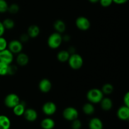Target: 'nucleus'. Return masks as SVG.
I'll list each match as a JSON object with an SVG mask.
<instances>
[{"label": "nucleus", "mask_w": 129, "mask_h": 129, "mask_svg": "<svg viewBox=\"0 0 129 129\" xmlns=\"http://www.w3.org/2000/svg\"><path fill=\"white\" fill-rule=\"evenodd\" d=\"M82 127L81 122L78 118L72 121L71 128L72 129H81Z\"/></svg>", "instance_id": "nucleus-29"}, {"label": "nucleus", "mask_w": 129, "mask_h": 129, "mask_svg": "<svg viewBox=\"0 0 129 129\" xmlns=\"http://www.w3.org/2000/svg\"><path fill=\"white\" fill-rule=\"evenodd\" d=\"M19 11H20V6H19L18 4L12 3L10 5H9L8 11L10 13L12 14V15H15V14L18 13Z\"/></svg>", "instance_id": "nucleus-26"}, {"label": "nucleus", "mask_w": 129, "mask_h": 129, "mask_svg": "<svg viewBox=\"0 0 129 129\" xmlns=\"http://www.w3.org/2000/svg\"><path fill=\"white\" fill-rule=\"evenodd\" d=\"M68 51L69 52V53L71 54V55L73 54H74V53H76L75 48H74V47H72V46L69 47V49H68Z\"/></svg>", "instance_id": "nucleus-36"}, {"label": "nucleus", "mask_w": 129, "mask_h": 129, "mask_svg": "<svg viewBox=\"0 0 129 129\" xmlns=\"http://www.w3.org/2000/svg\"><path fill=\"white\" fill-rule=\"evenodd\" d=\"M68 62L70 68L74 70H78L81 69L84 63V60L81 55L77 53L70 55Z\"/></svg>", "instance_id": "nucleus-2"}, {"label": "nucleus", "mask_w": 129, "mask_h": 129, "mask_svg": "<svg viewBox=\"0 0 129 129\" xmlns=\"http://www.w3.org/2000/svg\"><path fill=\"white\" fill-rule=\"evenodd\" d=\"M8 44L7 42V40L3 37H0V51L7 49Z\"/></svg>", "instance_id": "nucleus-28"}, {"label": "nucleus", "mask_w": 129, "mask_h": 129, "mask_svg": "<svg viewBox=\"0 0 129 129\" xmlns=\"http://www.w3.org/2000/svg\"><path fill=\"white\" fill-rule=\"evenodd\" d=\"M11 127V121L6 115H0V129H10Z\"/></svg>", "instance_id": "nucleus-19"}, {"label": "nucleus", "mask_w": 129, "mask_h": 129, "mask_svg": "<svg viewBox=\"0 0 129 129\" xmlns=\"http://www.w3.org/2000/svg\"><path fill=\"white\" fill-rule=\"evenodd\" d=\"M83 112L87 115H91L95 112L94 106L90 102L85 103L83 107Z\"/></svg>", "instance_id": "nucleus-22"}, {"label": "nucleus", "mask_w": 129, "mask_h": 129, "mask_svg": "<svg viewBox=\"0 0 129 129\" xmlns=\"http://www.w3.org/2000/svg\"><path fill=\"white\" fill-rule=\"evenodd\" d=\"M5 30H6V29L4 27L3 24L1 21H0V37L3 36L5 32Z\"/></svg>", "instance_id": "nucleus-34"}, {"label": "nucleus", "mask_w": 129, "mask_h": 129, "mask_svg": "<svg viewBox=\"0 0 129 129\" xmlns=\"http://www.w3.org/2000/svg\"><path fill=\"white\" fill-rule=\"evenodd\" d=\"M25 110H26L25 105L23 102H20L17 105L15 106L13 108V113L15 115L18 116V117H20V116L23 115Z\"/></svg>", "instance_id": "nucleus-20"}, {"label": "nucleus", "mask_w": 129, "mask_h": 129, "mask_svg": "<svg viewBox=\"0 0 129 129\" xmlns=\"http://www.w3.org/2000/svg\"><path fill=\"white\" fill-rule=\"evenodd\" d=\"M16 63L20 66H25L29 62V57L25 53L20 52L18 54L16 59Z\"/></svg>", "instance_id": "nucleus-13"}, {"label": "nucleus", "mask_w": 129, "mask_h": 129, "mask_svg": "<svg viewBox=\"0 0 129 129\" xmlns=\"http://www.w3.org/2000/svg\"><path fill=\"white\" fill-rule=\"evenodd\" d=\"M117 115L121 120H128L129 118V108L125 105L120 107L117 110Z\"/></svg>", "instance_id": "nucleus-12"}, {"label": "nucleus", "mask_w": 129, "mask_h": 129, "mask_svg": "<svg viewBox=\"0 0 129 129\" xmlns=\"http://www.w3.org/2000/svg\"><path fill=\"white\" fill-rule=\"evenodd\" d=\"M89 129H103V123L101 119L97 117H94L89 120L88 123Z\"/></svg>", "instance_id": "nucleus-14"}, {"label": "nucleus", "mask_w": 129, "mask_h": 129, "mask_svg": "<svg viewBox=\"0 0 129 129\" xmlns=\"http://www.w3.org/2000/svg\"><path fill=\"white\" fill-rule=\"evenodd\" d=\"M101 108L104 111H110L113 107V102L108 97H103L100 102Z\"/></svg>", "instance_id": "nucleus-15"}, {"label": "nucleus", "mask_w": 129, "mask_h": 129, "mask_svg": "<svg viewBox=\"0 0 129 129\" xmlns=\"http://www.w3.org/2000/svg\"><path fill=\"white\" fill-rule=\"evenodd\" d=\"M54 28L56 32L62 34L66 31V25L65 22L61 20H57L54 23Z\"/></svg>", "instance_id": "nucleus-18"}, {"label": "nucleus", "mask_w": 129, "mask_h": 129, "mask_svg": "<svg viewBox=\"0 0 129 129\" xmlns=\"http://www.w3.org/2000/svg\"><path fill=\"white\" fill-rule=\"evenodd\" d=\"M16 71H17V68L16 66L11 65L10 64L8 67V75H14L16 73Z\"/></svg>", "instance_id": "nucleus-31"}, {"label": "nucleus", "mask_w": 129, "mask_h": 129, "mask_svg": "<svg viewBox=\"0 0 129 129\" xmlns=\"http://www.w3.org/2000/svg\"><path fill=\"white\" fill-rule=\"evenodd\" d=\"M2 23L6 30H12L15 26V23L14 20L9 18L5 19Z\"/></svg>", "instance_id": "nucleus-24"}, {"label": "nucleus", "mask_w": 129, "mask_h": 129, "mask_svg": "<svg viewBox=\"0 0 129 129\" xmlns=\"http://www.w3.org/2000/svg\"><path fill=\"white\" fill-rule=\"evenodd\" d=\"M123 103L126 107L129 108V91L127 92L123 96Z\"/></svg>", "instance_id": "nucleus-33"}, {"label": "nucleus", "mask_w": 129, "mask_h": 129, "mask_svg": "<svg viewBox=\"0 0 129 129\" xmlns=\"http://www.w3.org/2000/svg\"><path fill=\"white\" fill-rule=\"evenodd\" d=\"M1 51H0V54H1Z\"/></svg>", "instance_id": "nucleus-39"}, {"label": "nucleus", "mask_w": 129, "mask_h": 129, "mask_svg": "<svg viewBox=\"0 0 129 129\" xmlns=\"http://www.w3.org/2000/svg\"><path fill=\"white\" fill-rule=\"evenodd\" d=\"M71 39V37L69 35H65L62 36V40L65 42H69Z\"/></svg>", "instance_id": "nucleus-37"}, {"label": "nucleus", "mask_w": 129, "mask_h": 129, "mask_svg": "<svg viewBox=\"0 0 129 129\" xmlns=\"http://www.w3.org/2000/svg\"><path fill=\"white\" fill-rule=\"evenodd\" d=\"M101 90L102 91L103 93L106 95H109L113 93L114 90V87L110 83H105L103 84Z\"/></svg>", "instance_id": "nucleus-23"}, {"label": "nucleus", "mask_w": 129, "mask_h": 129, "mask_svg": "<svg viewBox=\"0 0 129 129\" xmlns=\"http://www.w3.org/2000/svg\"><path fill=\"white\" fill-rule=\"evenodd\" d=\"M39 89L42 93H49L52 89L51 81L47 78H44L41 79L39 83Z\"/></svg>", "instance_id": "nucleus-10"}, {"label": "nucleus", "mask_w": 129, "mask_h": 129, "mask_svg": "<svg viewBox=\"0 0 129 129\" xmlns=\"http://www.w3.org/2000/svg\"><path fill=\"white\" fill-rule=\"evenodd\" d=\"M91 3H97L100 1V0H88Z\"/></svg>", "instance_id": "nucleus-38"}, {"label": "nucleus", "mask_w": 129, "mask_h": 129, "mask_svg": "<svg viewBox=\"0 0 129 129\" xmlns=\"http://www.w3.org/2000/svg\"><path fill=\"white\" fill-rule=\"evenodd\" d=\"M9 64H6L3 62L0 61V76H4L8 75V72Z\"/></svg>", "instance_id": "nucleus-25"}, {"label": "nucleus", "mask_w": 129, "mask_h": 129, "mask_svg": "<svg viewBox=\"0 0 129 129\" xmlns=\"http://www.w3.org/2000/svg\"><path fill=\"white\" fill-rule=\"evenodd\" d=\"M29 39H30V37H29V35H28L27 33L22 34L21 35H20V41L21 42V43L27 42L29 40Z\"/></svg>", "instance_id": "nucleus-32"}, {"label": "nucleus", "mask_w": 129, "mask_h": 129, "mask_svg": "<svg viewBox=\"0 0 129 129\" xmlns=\"http://www.w3.org/2000/svg\"><path fill=\"white\" fill-rule=\"evenodd\" d=\"M70 55L71 54H69L68 50H60L57 53V59L59 61L61 62H65L68 61Z\"/></svg>", "instance_id": "nucleus-21"}, {"label": "nucleus", "mask_w": 129, "mask_h": 129, "mask_svg": "<svg viewBox=\"0 0 129 129\" xmlns=\"http://www.w3.org/2000/svg\"><path fill=\"white\" fill-rule=\"evenodd\" d=\"M13 54L9 50L6 49L5 50H2L0 54V61L3 62L7 64H11L13 61Z\"/></svg>", "instance_id": "nucleus-9"}, {"label": "nucleus", "mask_w": 129, "mask_h": 129, "mask_svg": "<svg viewBox=\"0 0 129 129\" xmlns=\"http://www.w3.org/2000/svg\"><path fill=\"white\" fill-rule=\"evenodd\" d=\"M55 121L49 117L44 118L40 123V126L43 129H53L55 127Z\"/></svg>", "instance_id": "nucleus-16"}, {"label": "nucleus", "mask_w": 129, "mask_h": 129, "mask_svg": "<svg viewBox=\"0 0 129 129\" xmlns=\"http://www.w3.org/2000/svg\"><path fill=\"white\" fill-rule=\"evenodd\" d=\"M76 25L79 30L86 31L90 28L91 22L85 16H79L76 20Z\"/></svg>", "instance_id": "nucleus-6"}, {"label": "nucleus", "mask_w": 129, "mask_h": 129, "mask_svg": "<svg viewBox=\"0 0 129 129\" xmlns=\"http://www.w3.org/2000/svg\"><path fill=\"white\" fill-rule=\"evenodd\" d=\"M20 102V97L15 93H10L7 94L4 100L5 106L9 108H13Z\"/></svg>", "instance_id": "nucleus-4"}, {"label": "nucleus", "mask_w": 129, "mask_h": 129, "mask_svg": "<svg viewBox=\"0 0 129 129\" xmlns=\"http://www.w3.org/2000/svg\"><path fill=\"white\" fill-rule=\"evenodd\" d=\"M42 110L43 113L47 116H52L56 112L57 106L54 102H47L43 105Z\"/></svg>", "instance_id": "nucleus-8"}, {"label": "nucleus", "mask_w": 129, "mask_h": 129, "mask_svg": "<svg viewBox=\"0 0 129 129\" xmlns=\"http://www.w3.org/2000/svg\"><path fill=\"white\" fill-rule=\"evenodd\" d=\"M128 121H129V118H128Z\"/></svg>", "instance_id": "nucleus-40"}, {"label": "nucleus", "mask_w": 129, "mask_h": 129, "mask_svg": "<svg viewBox=\"0 0 129 129\" xmlns=\"http://www.w3.org/2000/svg\"><path fill=\"white\" fill-rule=\"evenodd\" d=\"M62 36L57 32L52 33L47 39V45L50 49H55L59 48L62 42Z\"/></svg>", "instance_id": "nucleus-3"}, {"label": "nucleus", "mask_w": 129, "mask_h": 129, "mask_svg": "<svg viewBox=\"0 0 129 129\" xmlns=\"http://www.w3.org/2000/svg\"><path fill=\"white\" fill-rule=\"evenodd\" d=\"M9 5L6 0H0V13H4L8 11Z\"/></svg>", "instance_id": "nucleus-27"}, {"label": "nucleus", "mask_w": 129, "mask_h": 129, "mask_svg": "<svg viewBox=\"0 0 129 129\" xmlns=\"http://www.w3.org/2000/svg\"><path fill=\"white\" fill-rule=\"evenodd\" d=\"M104 97L102 91L98 88H92L89 89L86 94V98L88 102L93 104H98L100 103Z\"/></svg>", "instance_id": "nucleus-1"}, {"label": "nucleus", "mask_w": 129, "mask_h": 129, "mask_svg": "<svg viewBox=\"0 0 129 129\" xmlns=\"http://www.w3.org/2000/svg\"><path fill=\"white\" fill-rule=\"evenodd\" d=\"M40 32V29L39 26L36 25H31L28 27L27 30V34L29 35L30 38L34 39L37 37Z\"/></svg>", "instance_id": "nucleus-17"}, {"label": "nucleus", "mask_w": 129, "mask_h": 129, "mask_svg": "<svg viewBox=\"0 0 129 129\" xmlns=\"http://www.w3.org/2000/svg\"><path fill=\"white\" fill-rule=\"evenodd\" d=\"M62 116L66 120L72 122V121L78 118L79 113L76 108L72 107H69L66 108L63 110Z\"/></svg>", "instance_id": "nucleus-5"}, {"label": "nucleus", "mask_w": 129, "mask_h": 129, "mask_svg": "<svg viewBox=\"0 0 129 129\" xmlns=\"http://www.w3.org/2000/svg\"><path fill=\"white\" fill-rule=\"evenodd\" d=\"M24 118L28 122H35L38 118V113L35 110L34 108H27L25 110V113L23 114Z\"/></svg>", "instance_id": "nucleus-11"}, {"label": "nucleus", "mask_w": 129, "mask_h": 129, "mask_svg": "<svg viewBox=\"0 0 129 129\" xmlns=\"http://www.w3.org/2000/svg\"><path fill=\"white\" fill-rule=\"evenodd\" d=\"M100 4L104 8L109 7L113 3V0H100Z\"/></svg>", "instance_id": "nucleus-30"}, {"label": "nucleus", "mask_w": 129, "mask_h": 129, "mask_svg": "<svg viewBox=\"0 0 129 129\" xmlns=\"http://www.w3.org/2000/svg\"><path fill=\"white\" fill-rule=\"evenodd\" d=\"M128 0H113V2L117 5H123L128 2Z\"/></svg>", "instance_id": "nucleus-35"}, {"label": "nucleus", "mask_w": 129, "mask_h": 129, "mask_svg": "<svg viewBox=\"0 0 129 129\" xmlns=\"http://www.w3.org/2000/svg\"><path fill=\"white\" fill-rule=\"evenodd\" d=\"M8 49L13 54H18L22 51L23 44L20 40H13L8 44Z\"/></svg>", "instance_id": "nucleus-7"}]
</instances>
